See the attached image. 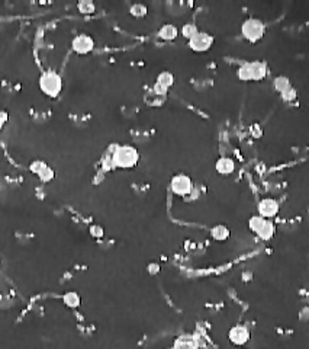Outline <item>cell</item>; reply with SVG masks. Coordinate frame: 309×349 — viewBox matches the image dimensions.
Masks as SVG:
<instances>
[{"mask_svg":"<svg viewBox=\"0 0 309 349\" xmlns=\"http://www.w3.org/2000/svg\"><path fill=\"white\" fill-rule=\"evenodd\" d=\"M112 157V164L113 167H119V169H131L134 166H137V163L139 161V152L137 150V147L134 146H115L113 152L110 155Z\"/></svg>","mask_w":309,"mask_h":349,"instance_id":"cell-1","label":"cell"},{"mask_svg":"<svg viewBox=\"0 0 309 349\" xmlns=\"http://www.w3.org/2000/svg\"><path fill=\"white\" fill-rule=\"evenodd\" d=\"M39 89L48 98H57L63 90V78L55 70H45L39 76Z\"/></svg>","mask_w":309,"mask_h":349,"instance_id":"cell-2","label":"cell"},{"mask_svg":"<svg viewBox=\"0 0 309 349\" xmlns=\"http://www.w3.org/2000/svg\"><path fill=\"white\" fill-rule=\"evenodd\" d=\"M267 75V66L263 61L242 63L237 70V78L242 81H260Z\"/></svg>","mask_w":309,"mask_h":349,"instance_id":"cell-3","label":"cell"},{"mask_svg":"<svg viewBox=\"0 0 309 349\" xmlns=\"http://www.w3.org/2000/svg\"><path fill=\"white\" fill-rule=\"evenodd\" d=\"M241 34L248 42H258L266 35V25L258 18H248L241 25Z\"/></svg>","mask_w":309,"mask_h":349,"instance_id":"cell-4","label":"cell"},{"mask_svg":"<svg viewBox=\"0 0 309 349\" xmlns=\"http://www.w3.org/2000/svg\"><path fill=\"white\" fill-rule=\"evenodd\" d=\"M170 189L174 195L177 196H186L192 192L193 189V182L190 179V176L184 175V173H179L176 176L172 178L170 181Z\"/></svg>","mask_w":309,"mask_h":349,"instance_id":"cell-5","label":"cell"},{"mask_svg":"<svg viewBox=\"0 0 309 349\" xmlns=\"http://www.w3.org/2000/svg\"><path fill=\"white\" fill-rule=\"evenodd\" d=\"M95 39L89 34H78L71 39V50L80 55L92 53L95 50Z\"/></svg>","mask_w":309,"mask_h":349,"instance_id":"cell-6","label":"cell"},{"mask_svg":"<svg viewBox=\"0 0 309 349\" xmlns=\"http://www.w3.org/2000/svg\"><path fill=\"white\" fill-rule=\"evenodd\" d=\"M213 41L215 39L210 34L199 31L192 39H189V48L196 53H205L207 50H210V47L213 45Z\"/></svg>","mask_w":309,"mask_h":349,"instance_id":"cell-7","label":"cell"},{"mask_svg":"<svg viewBox=\"0 0 309 349\" xmlns=\"http://www.w3.org/2000/svg\"><path fill=\"white\" fill-rule=\"evenodd\" d=\"M29 170L36 175L42 182H51L52 179L55 178V172L48 163H45L44 160H34L31 161L29 164Z\"/></svg>","mask_w":309,"mask_h":349,"instance_id":"cell-8","label":"cell"},{"mask_svg":"<svg viewBox=\"0 0 309 349\" xmlns=\"http://www.w3.org/2000/svg\"><path fill=\"white\" fill-rule=\"evenodd\" d=\"M258 215L267 220H273L276 215L279 214L280 204L276 198H263L257 205Z\"/></svg>","mask_w":309,"mask_h":349,"instance_id":"cell-9","label":"cell"},{"mask_svg":"<svg viewBox=\"0 0 309 349\" xmlns=\"http://www.w3.org/2000/svg\"><path fill=\"white\" fill-rule=\"evenodd\" d=\"M228 341L235 347H242L250 341V330L247 326L242 324H237L232 326L228 332Z\"/></svg>","mask_w":309,"mask_h":349,"instance_id":"cell-10","label":"cell"},{"mask_svg":"<svg viewBox=\"0 0 309 349\" xmlns=\"http://www.w3.org/2000/svg\"><path fill=\"white\" fill-rule=\"evenodd\" d=\"M174 84V76L173 73L170 72H161L158 76H157V81L153 86V92L155 95H161L164 96L167 93V90Z\"/></svg>","mask_w":309,"mask_h":349,"instance_id":"cell-11","label":"cell"},{"mask_svg":"<svg viewBox=\"0 0 309 349\" xmlns=\"http://www.w3.org/2000/svg\"><path fill=\"white\" fill-rule=\"evenodd\" d=\"M201 344L195 335H180L174 339L172 349H199Z\"/></svg>","mask_w":309,"mask_h":349,"instance_id":"cell-12","label":"cell"},{"mask_svg":"<svg viewBox=\"0 0 309 349\" xmlns=\"http://www.w3.org/2000/svg\"><path fill=\"white\" fill-rule=\"evenodd\" d=\"M215 169H216V172H218L219 175L228 176V175L234 173V170H235V161H234V159L227 157V156L219 157V159L216 160V163H215Z\"/></svg>","mask_w":309,"mask_h":349,"instance_id":"cell-13","label":"cell"},{"mask_svg":"<svg viewBox=\"0 0 309 349\" xmlns=\"http://www.w3.org/2000/svg\"><path fill=\"white\" fill-rule=\"evenodd\" d=\"M179 37V29L173 24H166L158 29V38L164 41H173Z\"/></svg>","mask_w":309,"mask_h":349,"instance_id":"cell-14","label":"cell"},{"mask_svg":"<svg viewBox=\"0 0 309 349\" xmlns=\"http://www.w3.org/2000/svg\"><path fill=\"white\" fill-rule=\"evenodd\" d=\"M210 236H212V239L216 240V242H225L227 239H230L231 232H230V229H228L227 226H224V224H216V226H213V227L210 229Z\"/></svg>","mask_w":309,"mask_h":349,"instance_id":"cell-15","label":"cell"},{"mask_svg":"<svg viewBox=\"0 0 309 349\" xmlns=\"http://www.w3.org/2000/svg\"><path fill=\"white\" fill-rule=\"evenodd\" d=\"M275 233H276V226H275L273 220H266V223L260 227V230L256 234L261 240H270L275 236Z\"/></svg>","mask_w":309,"mask_h":349,"instance_id":"cell-16","label":"cell"},{"mask_svg":"<svg viewBox=\"0 0 309 349\" xmlns=\"http://www.w3.org/2000/svg\"><path fill=\"white\" fill-rule=\"evenodd\" d=\"M63 303L69 307V309H77L81 304V297L78 296L76 291H69L63 296Z\"/></svg>","mask_w":309,"mask_h":349,"instance_id":"cell-17","label":"cell"},{"mask_svg":"<svg viewBox=\"0 0 309 349\" xmlns=\"http://www.w3.org/2000/svg\"><path fill=\"white\" fill-rule=\"evenodd\" d=\"M292 87H293V86H292V83H290V79L286 78V76H279V78L275 79V89H276L280 95H283L284 92H287V90L292 89Z\"/></svg>","mask_w":309,"mask_h":349,"instance_id":"cell-18","label":"cell"},{"mask_svg":"<svg viewBox=\"0 0 309 349\" xmlns=\"http://www.w3.org/2000/svg\"><path fill=\"white\" fill-rule=\"evenodd\" d=\"M77 10L83 15H92L96 10V4L92 0H81L77 3Z\"/></svg>","mask_w":309,"mask_h":349,"instance_id":"cell-19","label":"cell"},{"mask_svg":"<svg viewBox=\"0 0 309 349\" xmlns=\"http://www.w3.org/2000/svg\"><path fill=\"white\" fill-rule=\"evenodd\" d=\"M199 32V28H198V25L196 24H193V22H189V24H184L183 27H181V35L189 41V39H192L196 34Z\"/></svg>","mask_w":309,"mask_h":349,"instance_id":"cell-20","label":"cell"},{"mask_svg":"<svg viewBox=\"0 0 309 349\" xmlns=\"http://www.w3.org/2000/svg\"><path fill=\"white\" fill-rule=\"evenodd\" d=\"M129 13H131L132 16H135V18H144V16H147V13H148V7H147L145 4H142V3H135V4L131 6Z\"/></svg>","mask_w":309,"mask_h":349,"instance_id":"cell-21","label":"cell"},{"mask_svg":"<svg viewBox=\"0 0 309 349\" xmlns=\"http://www.w3.org/2000/svg\"><path fill=\"white\" fill-rule=\"evenodd\" d=\"M89 233H90L93 237L101 239V237H103V234H104V230H103L102 226H99V224H93V226L89 227Z\"/></svg>","mask_w":309,"mask_h":349,"instance_id":"cell-22","label":"cell"},{"mask_svg":"<svg viewBox=\"0 0 309 349\" xmlns=\"http://www.w3.org/2000/svg\"><path fill=\"white\" fill-rule=\"evenodd\" d=\"M280 96L283 98V101H286V102H292V101H295V99H296L298 93H296L295 87H292V89H289L287 92H284L283 95H280Z\"/></svg>","mask_w":309,"mask_h":349,"instance_id":"cell-23","label":"cell"},{"mask_svg":"<svg viewBox=\"0 0 309 349\" xmlns=\"http://www.w3.org/2000/svg\"><path fill=\"white\" fill-rule=\"evenodd\" d=\"M7 119H9V116H7V112H4V111H0V131L4 128V125H6Z\"/></svg>","mask_w":309,"mask_h":349,"instance_id":"cell-24","label":"cell"},{"mask_svg":"<svg viewBox=\"0 0 309 349\" xmlns=\"http://www.w3.org/2000/svg\"><path fill=\"white\" fill-rule=\"evenodd\" d=\"M251 134H253V137H254V138H260V137L263 135V128H260V125H258V124H254V125H253V128H251Z\"/></svg>","mask_w":309,"mask_h":349,"instance_id":"cell-25","label":"cell"},{"mask_svg":"<svg viewBox=\"0 0 309 349\" xmlns=\"http://www.w3.org/2000/svg\"><path fill=\"white\" fill-rule=\"evenodd\" d=\"M147 271H148V273L155 275V273H158V272H160V265H158V264H155V262H153V264H150V265L147 267Z\"/></svg>","mask_w":309,"mask_h":349,"instance_id":"cell-26","label":"cell"}]
</instances>
